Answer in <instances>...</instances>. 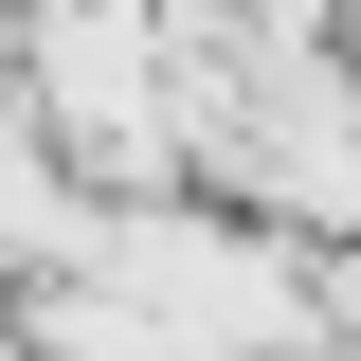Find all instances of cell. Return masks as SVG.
Returning <instances> with one entry per match:
<instances>
[{
    "label": "cell",
    "instance_id": "cell-1",
    "mask_svg": "<svg viewBox=\"0 0 361 361\" xmlns=\"http://www.w3.org/2000/svg\"><path fill=\"white\" fill-rule=\"evenodd\" d=\"M307 343L361 361V235H325V253H307Z\"/></svg>",
    "mask_w": 361,
    "mask_h": 361
}]
</instances>
